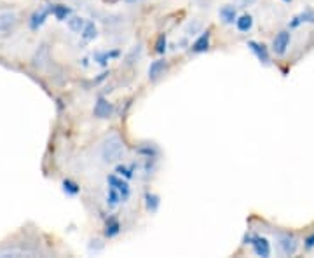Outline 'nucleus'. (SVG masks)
Here are the masks:
<instances>
[{
  "instance_id": "nucleus-19",
  "label": "nucleus",
  "mask_w": 314,
  "mask_h": 258,
  "mask_svg": "<svg viewBox=\"0 0 314 258\" xmlns=\"http://www.w3.org/2000/svg\"><path fill=\"white\" fill-rule=\"evenodd\" d=\"M236 26H237L239 32H248V30H251V26H253V18L248 16V14L241 16V18H237Z\"/></svg>"
},
{
  "instance_id": "nucleus-15",
  "label": "nucleus",
  "mask_w": 314,
  "mask_h": 258,
  "mask_svg": "<svg viewBox=\"0 0 314 258\" xmlns=\"http://www.w3.org/2000/svg\"><path fill=\"white\" fill-rule=\"evenodd\" d=\"M203 26L204 25H203V21H201V19H190V21L185 25L183 32L187 35H190V37H192V35L203 34Z\"/></svg>"
},
{
  "instance_id": "nucleus-17",
  "label": "nucleus",
  "mask_w": 314,
  "mask_h": 258,
  "mask_svg": "<svg viewBox=\"0 0 314 258\" xmlns=\"http://www.w3.org/2000/svg\"><path fill=\"white\" fill-rule=\"evenodd\" d=\"M84 26H86L84 18H79V16H72V18L68 19V28H70L72 32H75V34H82Z\"/></svg>"
},
{
  "instance_id": "nucleus-25",
  "label": "nucleus",
  "mask_w": 314,
  "mask_h": 258,
  "mask_svg": "<svg viewBox=\"0 0 314 258\" xmlns=\"http://www.w3.org/2000/svg\"><path fill=\"white\" fill-rule=\"evenodd\" d=\"M155 51L159 52V54H163V52L166 51V35H161V37L157 39V44H155Z\"/></svg>"
},
{
  "instance_id": "nucleus-12",
  "label": "nucleus",
  "mask_w": 314,
  "mask_h": 258,
  "mask_svg": "<svg viewBox=\"0 0 314 258\" xmlns=\"http://www.w3.org/2000/svg\"><path fill=\"white\" fill-rule=\"evenodd\" d=\"M302 23H314V11L313 9H306L304 12L297 14L295 18L290 21V28H297V26H300Z\"/></svg>"
},
{
  "instance_id": "nucleus-24",
  "label": "nucleus",
  "mask_w": 314,
  "mask_h": 258,
  "mask_svg": "<svg viewBox=\"0 0 314 258\" xmlns=\"http://www.w3.org/2000/svg\"><path fill=\"white\" fill-rule=\"evenodd\" d=\"M232 4L236 5V7L246 9V7H251V5H255L257 0H232Z\"/></svg>"
},
{
  "instance_id": "nucleus-7",
  "label": "nucleus",
  "mask_w": 314,
  "mask_h": 258,
  "mask_svg": "<svg viewBox=\"0 0 314 258\" xmlns=\"http://www.w3.org/2000/svg\"><path fill=\"white\" fill-rule=\"evenodd\" d=\"M49 63V45L47 44H41L37 47L34 54V67L35 68H44Z\"/></svg>"
},
{
  "instance_id": "nucleus-8",
  "label": "nucleus",
  "mask_w": 314,
  "mask_h": 258,
  "mask_svg": "<svg viewBox=\"0 0 314 258\" xmlns=\"http://www.w3.org/2000/svg\"><path fill=\"white\" fill-rule=\"evenodd\" d=\"M218 16L222 19L225 25H234L237 21V11H236V5H224L220 11H218Z\"/></svg>"
},
{
  "instance_id": "nucleus-22",
  "label": "nucleus",
  "mask_w": 314,
  "mask_h": 258,
  "mask_svg": "<svg viewBox=\"0 0 314 258\" xmlns=\"http://www.w3.org/2000/svg\"><path fill=\"white\" fill-rule=\"evenodd\" d=\"M145 201H147V210L148 211H155L157 206H159V197L154 196V194H147L145 196Z\"/></svg>"
},
{
  "instance_id": "nucleus-13",
  "label": "nucleus",
  "mask_w": 314,
  "mask_h": 258,
  "mask_svg": "<svg viewBox=\"0 0 314 258\" xmlns=\"http://www.w3.org/2000/svg\"><path fill=\"white\" fill-rule=\"evenodd\" d=\"M208 47H210V32L206 30V32H203L201 37L194 42L192 51L194 52H204V51H208Z\"/></svg>"
},
{
  "instance_id": "nucleus-4",
  "label": "nucleus",
  "mask_w": 314,
  "mask_h": 258,
  "mask_svg": "<svg viewBox=\"0 0 314 258\" xmlns=\"http://www.w3.org/2000/svg\"><path fill=\"white\" fill-rule=\"evenodd\" d=\"M290 44H292V34L288 30H283L279 34L274 37L272 41V51L276 56H285L286 51H288Z\"/></svg>"
},
{
  "instance_id": "nucleus-5",
  "label": "nucleus",
  "mask_w": 314,
  "mask_h": 258,
  "mask_svg": "<svg viewBox=\"0 0 314 258\" xmlns=\"http://www.w3.org/2000/svg\"><path fill=\"white\" fill-rule=\"evenodd\" d=\"M92 114L98 119H108L114 114V107L105 98H98V101L94 103V108H92Z\"/></svg>"
},
{
  "instance_id": "nucleus-11",
  "label": "nucleus",
  "mask_w": 314,
  "mask_h": 258,
  "mask_svg": "<svg viewBox=\"0 0 314 258\" xmlns=\"http://www.w3.org/2000/svg\"><path fill=\"white\" fill-rule=\"evenodd\" d=\"M164 70H166V61L164 59H157V61L150 63V67H148V79L150 81H157L164 74Z\"/></svg>"
},
{
  "instance_id": "nucleus-6",
  "label": "nucleus",
  "mask_w": 314,
  "mask_h": 258,
  "mask_svg": "<svg viewBox=\"0 0 314 258\" xmlns=\"http://www.w3.org/2000/svg\"><path fill=\"white\" fill-rule=\"evenodd\" d=\"M251 241V246H253V250H255V253L259 255V257H269L270 255V244L269 241L266 239V237H250Z\"/></svg>"
},
{
  "instance_id": "nucleus-3",
  "label": "nucleus",
  "mask_w": 314,
  "mask_h": 258,
  "mask_svg": "<svg viewBox=\"0 0 314 258\" xmlns=\"http://www.w3.org/2000/svg\"><path fill=\"white\" fill-rule=\"evenodd\" d=\"M276 244H277V250L285 255V257H292V255H295L297 250H299V239H297L295 236H292V234H277Z\"/></svg>"
},
{
  "instance_id": "nucleus-29",
  "label": "nucleus",
  "mask_w": 314,
  "mask_h": 258,
  "mask_svg": "<svg viewBox=\"0 0 314 258\" xmlns=\"http://www.w3.org/2000/svg\"><path fill=\"white\" fill-rule=\"evenodd\" d=\"M283 2H286V4H290V2H292V0H283Z\"/></svg>"
},
{
  "instance_id": "nucleus-28",
  "label": "nucleus",
  "mask_w": 314,
  "mask_h": 258,
  "mask_svg": "<svg viewBox=\"0 0 314 258\" xmlns=\"http://www.w3.org/2000/svg\"><path fill=\"white\" fill-rule=\"evenodd\" d=\"M117 173H121V174H124V176H128V178H131L133 176V173H131L128 168H124V166H119L117 168Z\"/></svg>"
},
{
  "instance_id": "nucleus-1",
  "label": "nucleus",
  "mask_w": 314,
  "mask_h": 258,
  "mask_svg": "<svg viewBox=\"0 0 314 258\" xmlns=\"http://www.w3.org/2000/svg\"><path fill=\"white\" fill-rule=\"evenodd\" d=\"M124 141L119 134H108L100 147V157L105 164H115L124 157Z\"/></svg>"
},
{
  "instance_id": "nucleus-9",
  "label": "nucleus",
  "mask_w": 314,
  "mask_h": 258,
  "mask_svg": "<svg viewBox=\"0 0 314 258\" xmlns=\"http://www.w3.org/2000/svg\"><path fill=\"white\" fill-rule=\"evenodd\" d=\"M248 45H250V49L253 52H255V56L259 58L260 63H264V65H269L270 58H269V52H267V47L264 44H259V42H253L250 41L248 42Z\"/></svg>"
},
{
  "instance_id": "nucleus-10",
  "label": "nucleus",
  "mask_w": 314,
  "mask_h": 258,
  "mask_svg": "<svg viewBox=\"0 0 314 258\" xmlns=\"http://www.w3.org/2000/svg\"><path fill=\"white\" fill-rule=\"evenodd\" d=\"M49 12H52V7H42L41 11H35L34 16H32V19H30V26L34 30H37L39 26H42L45 21V18L49 16Z\"/></svg>"
},
{
  "instance_id": "nucleus-16",
  "label": "nucleus",
  "mask_w": 314,
  "mask_h": 258,
  "mask_svg": "<svg viewBox=\"0 0 314 258\" xmlns=\"http://www.w3.org/2000/svg\"><path fill=\"white\" fill-rule=\"evenodd\" d=\"M96 37H98L96 25H94L92 21H88L84 26V30H82V39H84L86 42H91V41H94Z\"/></svg>"
},
{
  "instance_id": "nucleus-26",
  "label": "nucleus",
  "mask_w": 314,
  "mask_h": 258,
  "mask_svg": "<svg viewBox=\"0 0 314 258\" xmlns=\"http://www.w3.org/2000/svg\"><path fill=\"white\" fill-rule=\"evenodd\" d=\"M140 52H141V47H140V45H136V49H133V51H131V54L130 56H128V65H131V63H135V56H136V58H138V56H140Z\"/></svg>"
},
{
  "instance_id": "nucleus-2",
  "label": "nucleus",
  "mask_w": 314,
  "mask_h": 258,
  "mask_svg": "<svg viewBox=\"0 0 314 258\" xmlns=\"http://www.w3.org/2000/svg\"><path fill=\"white\" fill-rule=\"evenodd\" d=\"M18 26V14L14 11L0 12V41L11 37Z\"/></svg>"
},
{
  "instance_id": "nucleus-18",
  "label": "nucleus",
  "mask_w": 314,
  "mask_h": 258,
  "mask_svg": "<svg viewBox=\"0 0 314 258\" xmlns=\"http://www.w3.org/2000/svg\"><path fill=\"white\" fill-rule=\"evenodd\" d=\"M52 14L56 16L58 21H65V19L72 14V11H70V7H67V5H54V7H52Z\"/></svg>"
},
{
  "instance_id": "nucleus-20",
  "label": "nucleus",
  "mask_w": 314,
  "mask_h": 258,
  "mask_svg": "<svg viewBox=\"0 0 314 258\" xmlns=\"http://www.w3.org/2000/svg\"><path fill=\"white\" fill-rule=\"evenodd\" d=\"M119 201H122L121 194H119V190L115 187H110L108 188V197H107V203L110 208H115L119 204Z\"/></svg>"
},
{
  "instance_id": "nucleus-27",
  "label": "nucleus",
  "mask_w": 314,
  "mask_h": 258,
  "mask_svg": "<svg viewBox=\"0 0 314 258\" xmlns=\"http://www.w3.org/2000/svg\"><path fill=\"white\" fill-rule=\"evenodd\" d=\"M304 243H306V248H307V250H313V248H314V232L309 234V236L306 237V241H304Z\"/></svg>"
},
{
  "instance_id": "nucleus-14",
  "label": "nucleus",
  "mask_w": 314,
  "mask_h": 258,
  "mask_svg": "<svg viewBox=\"0 0 314 258\" xmlns=\"http://www.w3.org/2000/svg\"><path fill=\"white\" fill-rule=\"evenodd\" d=\"M108 183H110L112 187L117 188L119 194H121V197H122V201H126L128 197H130V187H128L126 181H121V180H117L115 176H110L108 178Z\"/></svg>"
},
{
  "instance_id": "nucleus-21",
  "label": "nucleus",
  "mask_w": 314,
  "mask_h": 258,
  "mask_svg": "<svg viewBox=\"0 0 314 258\" xmlns=\"http://www.w3.org/2000/svg\"><path fill=\"white\" fill-rule=\"evenodd\" d=\"M119 230H121V225H119V221L117 220H108V223H107V229H105V236L107 237H114V236H117L119 234Z\"/></svg>"
},
{
  "instance_id": "nucleus-23",
  "label": "nucleus",
  "mask_w": 314,
  "mask_h": 258,
  "mask_svg": "<svg viewBox=\"0 0 314 258\" xmlns=\"http://www.w3.org/2000/svg\"><path fill=\"white\" fill-rule=\"evenodd\" d=\"M63 190L67 192V194H70V196H77V194H79V187L70 180L63 181Z\"/></svg>"
}]
</instances>
